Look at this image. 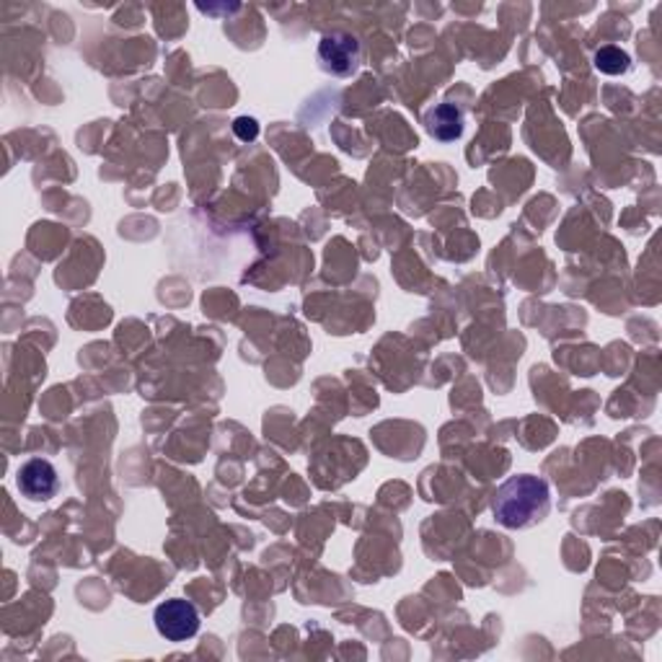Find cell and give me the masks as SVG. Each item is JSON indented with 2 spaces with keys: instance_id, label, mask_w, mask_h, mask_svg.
<instances>
[{
  "instance_id": "obj_5",
  "label": "cell",
  "mask_w": 662,
  "mask_h": 662,
  "mask_svg": "<svg viewBox=\"0 0 662 662\" xmlns=\"http://www.w3.org/2000/svg\"><path fill=\"white\" fill-rule=\"evenodd\" d=\"M427 133H430L434 140H458L464 135V112H461L455 103H440L427 112Z\"/></svg>"
},
{
  "instance_id": "obj_7",
  "label": "cell",
  "mask_w": 662,
  "mask_h": 662,
  "mask_svg": "<svg viewBox=\"0 0 662 662\" xmlns=\"http://www.w3.org/2000/svg\"><path fill=\"white\" fill-rule=\"evenodd\" d=\"M233 133H236L244 143H248L259 135V124L254 117H238V120L233 122Z\"/></svg>"
},
{
  "instance_id": "obj_4",
  "label": "cell",
  "mask_w": 662,
  "mask_h": 662,
  "mask_svg": "<svg viewBox=\"0 0 662 662\" xmlns=\"http://www.w3.org/2000/svg\"><path fill=\"white\" fill-rule=\"evenodd\" d=\"M19 492L32 502H47L58 494L60 489V476L50 461L45 458H32L19 468L16 476Z\"/></svg>"
},
{
  "instance_id": "obj_2",
  "label": "cell",
  "mask_w": 662,
  "mask_h": 662,
  "mask_svg": "<svg viewBox=\"0 0 662 662\" xmlns=\"http://www.w3.org/2000/svg\"><path fill=\"white\" fill-rule=\"evenodd\" d=\"M156 629L169 641H186L199 632V613L189 600H166L154 613Z\"/></svg>"
},
{
  "instance_id": "obj_3",
  "label": "cell",
  "mask_w": 662,
  "mask_h": 662,
  "mask_svg": "<svg viewBox=\"0 0 662 662\" xmlns=\"http://www.w3.org/2000/svg\"><path fill=\"white\" fill-rule=\"evenodd\" d=\"M360 58H363L360 41L352 37V34H327L319 45L321 71L340 75V78H347V75L357 73Z\"/></svg>"
},
{
  "instance_id": "obj_6",
  "label": "cell",
  "mask_w": 662,
  "mask_h": 662,
  "mask_svg": "<svg viewBox=\"0 0 662 662\" xmlns=\"http://www.w3.org/2000/svg\"><path fill=\"white\" fill-rule=\"evenodd\" d=\"M596 68L605 75H621L629 71L632 60L621 47H600L596 52Z\"/></svg>"
},
{
  "instance_id": "obj_1",
  "label": "cell",
  "mask_w": 662,
  "mask_h": 662,
  "mask_svg": "<svg viewBox=\"0 0 662 662\" xmlns=\"http://www.w3.org/2000/svg\"><path fill=\"white\" fill-rule=\"evenodd\" d=\"M551 507V494L549 485L543 479H538L534 474L513 476L497 489L492 513L494 520L502 528L520 530L536 526L538 520H543Z\"/></svg>"
}]
</instances>
